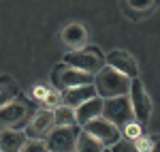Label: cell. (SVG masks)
<instances>
[{
	"instance_id": "cell-5",
	"label": "cell",
	"mask_w": 160,
	"mask_h": 152,
	"mask_svg": "<svg viewBox=\"0 0 160 152\" xmlns=\"http://www.w3.org/2000/svg\"><path fill=\"white\" fill-rule=\"evenodd\" d=\"M45 144L49 152H75L77 146V133L75 127H56L45 137Z\"/></svg>"
},
{
	"instance_id": "cell-8",
	"label": "cell",
	"mask_w": 160,
	"mask_h": 152,
	"mask_svg": "<svg viewBox=\"0 0 160 152\" xmlns=\"http://www.w3.org/2000/svg\"><path fill=\"white\" fill-rule=\"evenodd\" d=\"M56 81L60 84L62 88H75V86H86V84H94V75L86 73V71H79L73 66H60L56 71Z\"/></svg>"
},
{
	"instance_id": "cell-12",
	"label": "cell",
	"mask_w": 160,
	"mask_h": 152,
	"mask_svg": "<svg viewBox=\"0 0 160 152\" xmlns=\"http://www.w3.org/2000/svg\"><path fill=\"white\" fill-rule=\"evenodd\" d=\"M62 43L68 47L71 51L75 50H83L88 43V30L81 24H68L64 30H62Z\"/></svg>"
},
{
	"instance_id": "cell-23",
	"label": "cell",
	"mask_w": 160,
	"mask_h": 152,
	"mask_svg": "<svg viewBox=\"0 0 160 152\" xmlns=\"http://www.w3.org/2000/svg\"><path fill=\"white\" fill-rule=\"evenodd\" d=\"M135 146L139 152H152V139H148V137H139V139H135Z\"/></svg>"
},
{
	"instance_id": "cell-18",
	"label": "cell",
	"mask_w": 160,
	"mask_h": 152,
	"mask_svg": "<svg viewBox=\"0 0 160 152\" xmlns=\"http://www.w3.org/2000/svg\"><path fill=\"white\" fill-rule=\"evenodd\" d=\"M122 133H124V139L135 141V139H139V137L143 135V127H141L137 120H132V122H128V124L122 128Z\"/></svg>"
},
{
	"instance_id": "cell-10",
	"label": "cell",
	"mask_w": 160,
	"mask_h": 152,
	"mask_svg": "<svg viewBox=\"0 0 160 152\" xmlns=\"http://www.w3.org/2000/svg\"><path fill=\"white\" fill-rule=\"evenodd\" d=\"M105 64L111 66V69H115V71H120V73H124V75L130 77V79L139 77L137 60L128 54V51H111L109 56L105 58Z\"/></svg>"
},
{
	"instance_id": "cell-1",
	"label": "cell",
	"mask_w": 160,
	"mask_h": 152,
	"mask_svg": "<svg viewBox=\"0 0 160 152\" xmlns=\"http://www.w3.org/2000/svg\"><path fill=\"white\" fill-rule=\"evenodd\" d=\"M130 77H126L124 73L111 69V66H102L98 73L94 75V88L100 99H113V97H124L130 90Z\"/></svg>"
},
{
	"instance_id": "cell-3",
	"label": "cell",
	"mask_w": 160,
	"mask_h": 152,
	"mask_svg": "<svg viewBox=\"0 0 160 152\" xmlns=\"http://www.w3.org/2000/svg\"><path fill=\"white\" fill-rule=\"evenodd\" d=\"M128 99H130V107H132V114H135V120L145 127L149 120V114H152V101H149L148 92H145V86L143 81L135 77L130 81V90H128Z\"/></svg>"
},
{
	"instance_id": "cell-22",
	"label": "cell",
	"mask_w": 160,
	"mask_h": 152,
	"mask_svg": "<svg viewBox=\"0 0 160 152\" xmlns=\"http://www.w3.org/2000/svg\"><path fill=\"white\" fill-rule=\"evenodd\" d=\"M154 2H156V0H128L130 9H137V11H145V9H149Z\"/></svg>"
},
{
	"instance_id": "cell-25",
	"label": "cell",
	"mask_w": 160,
	"mask_h": 152,
	"mask_svg": "<svg viewBox=\"0 0 160 152\" xmlns=\"http://www.w3.org/2000/svg\"><path fill=\"white\" fill-rule=\"evenodd\" d=\"M152 152H160V139H152Z\"/></svg>"
},
{
	"instance_id": "cell-21",
	"label": "cell",
	"mask_w": 160,
	"mask_h": 152,
	"mask_svg": "<svg viewBox=\"0 0 160 152\" xmlns=\"http://www.w3.org/2000/svg\"><path fill=\"white\" fill-rule=\"evenodd\" d=\"M43 103H45V107H47V109H51V107L56 109L58 105H62V92H58V90L51 88L49 92H47V97L43 99Z\"/></svg>"
},
{
	"instance_id": "cell-14",
	"label": "cell",
	"mask_w": 160,
	"mask_h": 152,
	"mask_svg": "<svg viewBox=\"0 0 160 152\" xmlns=\"http://www.w3.org/2000/svg\"><path fill=\"white\" fill-rule=\"evenodd\" d=\"M26 133L24 131H13L7 128L0 133V152H22L26 144Z\"/></svg>"
},
{
	"instance_id": "cell-20",
	"label": "cell",
	"mask_w": 160,
	"mask_h": 152,
	"mask_svg": "<svg viewBox=\"0 0 160 152\" xmlns=\"http://www.w3.org/2000/svg\"><path fill=\"white\" fill-rule=\"evenodd\" d=\"M109 150L111 152H139L137 146H135V141H130V139H118Z\"/></svg>"
},
{
	"instance_id": "cell-9",
	"label": "cell",
	"mask_w": 160,
	"mask_h": 152,
	"mask_svg": "<svg viewBox=\"0 0 160 152\" xmlns=\"http://www.w3.org/2000/svg\"><path fill=\"white\" fill-rule=\"evenodd\" d=\"M26 116H28V105H26V101L13 99V101H9L7 105L0 107V127H7V128L17 127Z\"/></svg>"
},
{
	"instance_id": "cell-26",
	"label": "cell",
	"mask_w": 160,
	"mask_h": 152,
	"mask_svg": "<svg viewBox=\"0 0 160 152\" xmlns=\"http://www.w3.org/2000/svg\"><path fill=\"white\" fill-rule=\"evenodd\" d=\"M105 152H111V150H105Z\"/></svg>"
},
{
	"instance_id": "cell-15",
	"label": "cell",
	"mask_w": 160,
	"mask_h": 152,
	"mask_svg": "<svg viewBox=\"0 0 160 152\" xmlns=\"http://www.w3.org/2000/svg\"><path fill=\"white\" fill-rule=\"evenodd\" d=\"M75 152H105V146H102L96 137H92L90 133L81 131V133L77 135V146H75Z\"/></svg>"
},
{
	"instance_id": "cell-17",
	"label": "cell",
	"mask_w": 160,
	"mask_h": 152,
	"mask_svg": "<svg viewBox=\"0 0 160 152\" xmlns=\"http://www.w3.org/2000/svg\"><path fill=\"white\" fill-rule=\"evenodd\" d=\"M17 94H19V90L11 79H7V77L0 79V107L7 105L9 101H13V99H17Z\"/></svg>"
},
{
	"instance_id": "cell-6",
	"label": "cell",
	"mask_w": 160,
	"mask_h": 152,
	"mask_svg": "<svg viewBox=\"0 0 160 152\" xmlns=\"http://www.w3.org/2000/svg\"><path fill=\"white\" fill-rule=\"evenodd\" d=\"M83 131L90 133L92 137H96L102 146H113L115 141L120 139V128L115 127V124H111L109 120H105L102 116L90 120L86 127H83Z\"/></svg>"
},
{
	"instance_id": "cell-13",
	"label": "cell",
	"mask_w": 160,
	"mask_h": 152,
	"mask_svg": "<svg viewBox=\"0 0 160 152\" xmlns=\"http://www.w3.org/2000/svg\"><path fill=\"white\" fill-rule=\"evenodd\" d=\"M100 114H102V99H100V97H94V99H90V101L81 103V105L75 109V120H77L79 127H86L90 120L98 118Z\"/></svg>"
},
{
	"instance_id": "cell-16",
	"label": "cell",
	"mask_w": 160,
	"mask_h": 152,
	"mask_svg": "<svg viewBox=\"0 0 160 152\" xmlns=\"http://www.w3.org/2000/svg\"><path fill=\"white\" fill-rule=\"evenodd\" d=\"M53 124L56 127H75L77 120H75V109L66 107V105H58L53 109Z\"/></svg>"
},
{
	"instance_id": "cell-11",
	"label": "cell",
	"mask_w": 160,
	"mask_h": 152,
	"mask_svg": "<svg viewBox=\"0 0 160 152\" xmlns=\"http://www.w3.org/2000/svg\"><path fill=\"white\" fill-rule=\"evenodd\" d=\"M94 97H98V94H96V88H94V84L66 88L64 92H62V105H66V107H71V109H77L81 103L90 101V99H94Z\"/></svg>"
},
{
	"instance_id": "cell-4",
	"label": "cell",
	"mask_w": 160,
	"mask_h": 152,
	"mask_svg": "<svg viewBox=\"0 0 160 152\" xmlns=\"http://www.w3.org/2000/svg\"><path fill=\"white\" fill-rule=\"evenodd\" d=\"M64 64L66 66H73V69H79V71H86V73H92L96 75L100 69L105 66V60L98 51L94 50H75V51H66L64 54Z\"/></svg>"
},
{
	"instance_id": "cell-2",
	"label": "cell",
	"mask_w": 160,
	"mask_h": 152,
	"mask_svg": "<svg viewBox=\"0 0 160 152\" xmlns=\"http://www.w3.org/2000/svg\"><path fill=\"white\" fill-rule=\"evenodd\" d=\"M100 116L122 131L128 122L135 120V114H132L128 94H124V97H113V99H102V114Z\"/></svg>"
},
{
	"instance_id": "cell-24",
	"label": "cell",
	"mask_w": 160,
	"mask_h": 152,
	"mask_svg": "<svg viewBox=\"0 0 160 152\" xmlns=\"http://www.w3.org/2000/svg\"><path fill=\"white\" fill-rule=\"evenodd\" d=\"M49 86H45V84H38V86H34V90H32V94H34V99H45L47 97V92H49Z\"/></svg>"
},
{
	"instance_id": "cell-19",
	"label": "cell",
	"mask_w": 160,
	"mask_h": 152,
	"mask_svg": "<svg viewBox=\"0 0 160 152\" xmlns=\"http://www.w3.org/2000/svg\"><path fill=\"white\" fill-rule=\"evenodd\" d=\"M22 152H49V148L43 139H28L24 144Z\"/></svg>"
},
{
	"instance_id": "cell-7",
	"label": "cell",
	"mask_w": 160,
	"mask_h": 152,
	"mask_svg": "<svg viewBox=\"0 0 160 152\" xmlns=\"http://www.w3.org/2000/svg\"><path fill=\"white\" fill-rule=\"evenodd\" d=\"M56 127L53 124V109H41L26 127V137L30 139H43L51 133V128Z\"/></svg>"
}]
</instances>
